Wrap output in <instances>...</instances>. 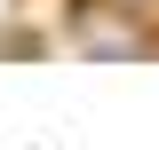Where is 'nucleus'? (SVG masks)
Here are the masks:
<instances>
[{
	"mask_svg": "<svg viewBox=\"0 0 159 150\" xmlns=\"http://www.w3.org/2000/svg\"><path fill=\"white\" fill-rule=\"evenodd\" d=\"M56 24L80 56H103V63H151L159 56V8H143V0H64Z\"/></svg>",
	"mask_w": 159,
	"mask_h": 150,
	"instance_id": "f257e3e1",
	"label": "nucleus"
},
{
	"mask_svg": "<svg viewBox=\"0 0 159 150\" xmlns=\"http://www.w3.org/2000/svg\"><path fill=\"white\" fill-rule=\"evenodd\" d=\"M143 8H159V0H143Z\"/></svg>",
	"mask_w": 159,
	"mask_h": 150,
	"instance_id": "f03ea898",
	"label": "nucleus"
}]
</instances>
